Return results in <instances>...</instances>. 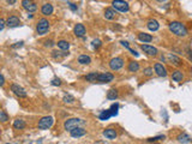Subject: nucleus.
Instances as JSON below:
<instances>
[{
    "instance_id": "c9c22d12",
    "label": "nucleus",
    "mask_w": 192,
    "mask_h": 144,
    "mask_svg": "<svg viewBox=\"0 0 192 144\" xmlns=\"http://www.w3.org/2000/svg\"><path fill=\"white\" fill-rule=\"evenodd\" d=\"M144 75H145V76H151V75H153V68H151V67L144 68Z\"/></svg>"
},
{
    "instance_id": "ddd939ff",
    "label": "nucleus",
    "mask_w": 192,
    "mask_h": 144,
    "mask_svg": "<svg viewBox=\"0 0 192 144\" xmlns=\"http://www.w3.org/2000/svg\"><path fill=\"white\" fill-rule=\"evenodd\" d=\"M73 31H75V35L77 37H84V35H85V26L83 24L78 23V24H76Z\"/></svg>"
},
{
    "instance_id": "b1692460",
    "label": "nucleus",
    "mask_w": 192,
    "mask_h": 144,
    "mask_svg": "<svg viewBox=\"0 0 192 144\" xmlns=\"http://www.w3.org/2000/svg\"><path fill=\"white\" fill-rule=\"evenodd\" d=\"M25 126H27V124H25V121L23 119H16L13 121V127L17 128V130H23Z\"/></svg>"
},
{
    "instance_id": "9b49d317",
    "label": "nucleus",
    "mask_w": 192,
    "mask_h": 144,
    "mask_svg": "<svg viewBox=\"0 0 192 144\" xmlns=\"http://www.w3.org/2000/svg\"><path fill=\"white\" fill-rule=\"evenodd\" d=\"M154 70H155L156 75H157L158 77H166V76H167V70H166V67H165L162 64H160V62H156V64H155Z\"/></svg>"
},
{
    "instance_id": "7ed1b4c3",
    "label": "nucleus",
    "mask_w": 192,
    "mask_h": 144,
    "mask_svg": "<svg viewBox=\"0 0 192 144\" xmlns=\"http://www.w3.org/2000/svg\"><path fill=\"white\" fill-rule=\"evenodd\" d=\"M53 123H54L53 117H51V115H46V117H42V118L38 120L37 126L40 130H48L49 127H52Z\"/></svg>"
},
{
    "instance_id": "79ce46f5",
    "label": "nucleus",
    "mask_w": 192,
    "mask_h": 144,
    "mask_svg": "<svg viewBox=\"0 0 192 144\" xmlns=\"http://www.w3.org/2000/svg\"><path fill=\"white\" fill-rule=\"evenodd\" d=\"M5 84V77H4V75H1V77H0V85L2 86Z\"/></svg>"
},
{
    "instance_id": "37998d69",
    "label": "nucleus",
    "mask_w": 192,
    "mask_h": 144,
    "mask_svg": "<svg viewBox=\"0 0 192 144\" xmlns=\"http://www.w3.org/2000/svg\"><path fill=\"white\" fill-rule=\"evenodd\" d=\"M5 1H6V2L9 4V5H13V4H15V2L17 1V0H5Z\"/></svg>"
},
{
    "instance_id": "f3484780",
    "label": "nucleus",
    "mask_w": 192,
    "mask_h": 144,
    "mask_svg": "<svg viewBox=\"0 0 192 144\" xmlns=\"http://www.w3.org/2000/svg\"><path fill=\"white\" fill-rule=\"evenodd\" d=\"M115 16H116V12H115L113 9L108 7V9L105 10V18H106V19L112 21V19H114L115 18Z\"/></svg>"
},
{
    "instance_id": "c03bdc74",
    "label": "nucleus",
    "mask_w": 192,
    "mask_h": 144,
    "mask_svg": "<svg viewBox=\"0 0 192 144\" xmlns=\"http://www.w3.org/2000/svg\"><path fill=\"white\" fill-rule=\"evenodd\" d=\"M95 144H106V143H103V142H96Z\"/></svg>"
},
{
    "instance_id": "4c0bfd02",
    "label": "nucleus",
    "mask_w": 192,
    "mask_h": 144,
    "mask_svg": "<svg viewBox=\"0 0 192 144\" xmlns=\"http://www.w3.org/2000/svg\"><path fill=\"white\" fill-rule=\"evenodd\" d=\"M44 46H46V47H52V46H54V43H53L52 40H49V41L47 40V41L44 42Z\"/></svg>"
},
{
    "instance_id": "0eeeda50",
    "label": "nucleus",
    "mask_w": 192,
    "mask_h": 144,
    "mask_svg": "<svg viewBox=\"0 0 192 144\" xmlns=\"http://www.w3.org/2000/svg\"><path fill=\"white\" fill-rule=\"evenodd\" d=\"M22 6L28 12H35L37 10V5H36V2L34 0H23L22 1Z\"/></svg>"
},
{
    "instance_id": "ea45409f",
    "label": "nucleus",
    "mask_w": 192,
    "mask_h": 144,
    "mask_svg": "<svg viewBox=\"0 0 192 144\" xmlns=\"http://www.w3.org/2000/svg\"><path fill=\"white\" fill-rule=\"evenodd\" d=\"M22 46H23V41L17 42V44H13V46H12V48H13V49H16V48H18V47H22Z\"/></svg>"
},
{
    "instance_id": "c756f323",
    "label": "nucleus",
    "mask_w": 192,
    "mask_h": 144,
    "mask_svg": "<svg viewBox=\"0 0 192 144\" xmlns=\"http://www.w3.org/2000/svg\"><path fill=\"white\" fill-rule=\"evenodd\" d=\"M120 43H121V44H123V46H124V47H125V48H126L127 51H130V52H131V54H133L134 57H138V55H139V54H138V53H137L136 51H133V49H132V48H131V47L129 46V42H126V41H120Z\"/></svg>"
},
{
    "instance_id": "423d86ee",
    "label": "nucleus",
    "mask_w": 192,
    "mask_h": 144,
    "mask_svg": "<svg viewBox=\"0 0 192 144\" xmlns=\"http://www.w3.org/2000/svg\"><path fill=\"white\" fill-rule=\"evenodd\" d=\"M123 66H124V59L120 58V57L113 58V59L109 61V67H111L112 71H119Z\"/></svg>"
},
{
    "instance_id": "1a4fd4ad",
    "label": "nucleus",
    "mask_w": 192,
    "mask_h": 144,
    "mask_svg": "<svg viewBox=\"0 0 192 144\" xmlns=\"http://www.w3.org/2000/svg\"><path fill=\"white\" fill-rule=\"evenodd\" d=\"M11 91L18 97H27V91L22 86H19L18 84H16V83L11 85Z\"/></svg>"
},
{
    "instance_id": "f8f14e48",
    "label": "nucleus",
    "mask_w": 192,
    "mask_h": 144,
    "mask_svg": "<svg viewBox=\"0 0 192 144\" xmlns=\"http://www.w3.org/2000/svg\"><path fill=\"white\" fill-rule=\"evenodd\" d=\"M70 135H71V137H73V138H79V137L85 136V135H87V131H85L83 127H77L75 130L70 131Z\"/></svg>"
},
{
    "instance_id": "f257e3e1",
    "label": "nucleus",
    "mask_w": 192,
    "mask_h": 144,
    "mask_svg": "<svg viewBox=\"0 0 192 144\" xmlns=\"http://www.w3.org/2000/svg\"><path fill=\"white\" fill-rule=\"evenodd\" d=\"M169 30L172 31L174 35L180 36V37H184V36L187 35V29H186V26H185L183 23H180V22H172V23L169 24Z\"/></svg>"
},
{
    "instance_id": "2eb2a0df",
    "label": "nucleus",
    "mask_w": 192,
    "mask_h": 144,
    "mask_svg": "<svg viewBox=\"0 0 192 144\" xmlns=\"http://www.w3.org/2000/svg\"><path fill=\"white\" fill-rule=\"evenodd\" d=\"M103 136L107 138V139H111V141H113L116 138V131H115L114 128H106L105 131H103Z\"/></svg>"
},
{
    "instance_id": "5701e85b",
    "label": "nucleus",
    "mask_w": 192,
    "mask_h": 144,
    "mask_svg": "<svg viewBox=\"0 0 192 144\" xmlns=\"http://www.w3.org/2000/svg\"><path fill=\"white\" fill-rule=\"evenodd\" d=\"M183 78H184V75H183V72L179 71V70L174 71V72L172 73V79L174 81V82H181Z\"/></svg>"
},
{
    "instance_id": "dca6fc26",
    "label": "nucleus",
    "mask_w": 192,
    "mask_h": 144,
    "mask_svg": "<svg viewBox=\"0 0 192 144\" xmlns=\"http://www.w3.org/2000/svg\"><path fill=\"white\" fill-rule=\"evenodd\" d=\"M138 40L140 42H144V43H148V42L153 41V36L150 34H145V33H139L138 34Z\"/></svg>"
},
{
    "instance_id": "412c9836",
    "label": "nucleus",
    "mask_w": 192,
    "mask_h": 144,
    "mask_svg": "<svg viewBox=\"0 0 192 144\" xmlns=\"http://www.w3.org/2000/svg\"><path fill=\"white\" fill-rule=\"evenodd\" d=\"M112 115H113V114H112L111 109H106V111H102V112H101V114L98 115V119H100V120H108Z\"/></svg>"
},
{
    "instance_id": "58836bf2",
    "label": "nucleus",
    "mask_w": 192,
    "mask_h": 144,
    "mask_svg": "<svg viewBox=\"0 0 192 144\" xmlns=\"http://www.w3.org/2000/svg\"><path fill=\"white\" fill-rule=\"evenodd\" d=\"M69 6H70V9H71L72 11H77V9H78L76 5H75V4H72V2H70V4H69Z\"/></svg>"
},
{
    "instance_id": "4be33fe9",
    "label": "nucleus",
    "mask_w": 192,
    "mask_h": 144,
    "mask_svg": "<svg viewBox=\"0 0 192 144\" xmlns=\"http://www.w3.org/2000/svg\"><path fill=\"white\" fill-rule=\"evenodd\" d=\"M176 139L180 142V143L183 144H187L191 142V138H190V136H187L186 133H180L178 137H176Z\"/></svg>"
},
{
    "instance_id": "f704fd0d",
    "label": "nucleus",
    "mask_w": 192,
    "mask_h": 144,
    "mask_svg": "<svg viewBox=\"0 0 192 144\" xmlns=\"http://www.w3.org/2000/svg\"><path fill=\"white\" fill-rule=\"evenodd\" d=\"M51 84H52V85H55V86H59V85H61V81H60L59 78L55 77V78H53V79H52Z\"/></svg>"
},
{
    "instance_id": "4468645a",
    "label": "nucleus",
    "mask_w": 192,
    "mask_h": 144,
    "mask_svg": "<svg viewBox=\"0 0 192 144\" xmlns=\"http://www.w3.org/2000/svg\"><path fill=\"white\" fill-rule=\"evenodd\" d=\"M6 24H7V26H10V28H16V26L20 25V21H19V18L17 16H11V17L7 18Z\"/></svg>"
},
{
    "instance_id": "6e6552de",
    "label": "nucleus",
    "mask_w": 192,
    "mask_h": 144,
    "mask_svg": "<svg viewBox=\"0 0 192 144\" xmlns=\"http://www.w3.org/2000/svg\"><path fill=\"white\" fill-rule=\"evenodd\" d=\"M114 79V76L109 72H102V73H98L97 76V81L98 83H109Z\"/></svg>"
},
{
    "instance_id": "2f4dec72",
    "label": "nucleus",
    "mask_w": 192,
    "mask_h": 144,
    "mask_svg": "<svg viewBox=\"0 0 192 144\" xmlns=\"http://www.w3.org/2000/svg\"><path fill=\"white\" fill-rule=\"evenodd\" d=\"M0 120H1V123H6L9 120V115L6 114L5 111H0Z\"/></svg>"
},
{
    "instance_id": "393cba45",
    "label": "nucleus",
    "mask_w": 192,
    "mask_h": 144,
    "mask_svg": "<svg viewBox=\"0 0 192 144\" xmlns=\"http://www.w3.org/2000/svg\"><path fill=\"white\" fill-rule=\"evenodd\" d=\"M168 60L174 64L175 66H180L181 65V59L180 58H178L176 55H174V54H168Z\"/></svg>"
},
{
    "instance_id": "6ab92c4d",
    "label": "nucleus",
    "mask_w": 192,
    "mask_h": 144,
    "mask_svg": "<svg viewBox=\"0 0 192 144\" xmlns=\"http://www.w3.org/2000/svg\"><path fill=\"white\" fill-rule=\"evenodd\" d=\"M147 26H148V29L150 31H156V30H158L160 24H158V22L155 21V19H150V21L147 23Z\"/></svg>"
},
{
    "instance_id": "7c9ffc66",
    "label": "nucleus",
    "mask_w": 192,
    "mask_h": 144,
    "mask_svg": "<svg viewBox=\"0 0 192 144\" xmlns=\"http://www.w3.org/2000/svg\"><path fill=\"white\" fill-rule=\"evenodd\" d=\"M62 101L65 103H72L75 101V97H73L72 95H70V94H66V95L62 97Z\"/></svg>"
},
{
    "instance_id": "e433bc0d",
    "label": "nucleus",
    "mask_w": 192,
    "mask_h": 144,
    "mask_svg": "<svg viewBox=\"0 0 192 144\" xmlns=\"http://www.w3.org/2000/svg\"><path fill=\"white\" fill-rule=\"evenodd\" d=\"M101 44H102V42L100 41V40H94V41H93V47H94V48H96V49H97V48H98Z\"/></svg>"
},
{
    "instance_id": "a19ab883",
    "label": "nucleus",
    "mask_w": 192,
    "mask_h": 144,
    "mask_svg": "<svg viewBox=\"0 0 192 144\" xmlns=\"http://www.w3.org/2000/svg\"><path fill=\"white\" fill-rule=\"evenodd\" d=\"M4 26H5V19L1 18V21H0V30H4Z\"/></svg>"
},
{
    "instance_id": "72a5a7b5",
    "label": "nucleus",
    "mask_w": 192,
    "mask_h": 144,
    "mask_svg": "<svg viewBox=\"0 0 192 144\" xmlns=\"http://www.w3.org/2000/svg\"><path fill=\"white\" fill-rule=\"evenodd\" d=\"M166 137L165 136H156V137H153V138H149L148 139V142H157V141H162V139H165Z\"/></svg>"
},
{
    "instance_id": "39448f33",
    "label": "nucleus",
    "mask_w": 192,
    "mask_h": 144,
    "mask_svg": "<svg viewBox=\"0 0 192 144\" xmlns=\"http://www.w3.org/2000/svg\"><path fill=\"white\" fill-rule=\"evenodd\" d=\"M112 6L114 7L115 10L120 11V12H127V11L130 10L129 4H127L126 1H124V0H113Z\"/></svg>"
},
{
    "instance_id": "a878e982",
    "label": "nucleus",
    "mask_w": 192,
    "mask_h": 144,
    "mask_svg": "<svg viewBox=\"0 0 192 144\" xmlns=\"http://www.w3.org/2000/svg\"><path fill=\"white\" fill-rule=\"evenodd\" d=\"M57 44L61 51H69V48H70V43H69L67 41H65V40H60V41H58Z\"/></svg>"
},
{
    "instance_id": "aec40b11",
    "label": "nucleus",
    "mask_w": 192,
    "mask_h": 144,
    "mask_svg": "<svg viewBox=\"0 0 192 144\" xmlns=\"http://www.w3.org/2000/svg\"><path fill=\"white\" fill-rule=\"evenodd\" d=\"M78 62L82 64V65H89L91 62V58L87 54H82V55L78 57Z\"/></svg>"
},
{
    "instance_id": "20e7f679",
    "label": "nucleus",
    "mask_w": 192,
    "mask_h": 144,
    "mask_svg": "<svg viewBox=\"0 0 192 144\" xmlns=\"http://www.w3.org/2000/svg\"><path fill=\"white\" fill-rule=\"evenodd\" d=\"M49 30V22L47 21L46 18H41L37 22V25H36V31H37L38 35H44L47 34Z\"/></svg>"
},
{
    "instance_id": "473e14b6",
    "label": "nucleus",
    "mask_w": 192,
    "mask_h": 144,
    "mask_svg": "<svg viewBox=\"0 0 192 144\" xmlns=\"http://www.w3.org/2000/svg\"><path fill=\"white\" fill-rule=\"evenodd\" d=\"M118 108H119V104H118V103H114V104H112V107L109 108L113 115H116V114H118Z\"/></svg>"
},
{
    "instance_id": "cd10ccee",
    "label": "nucleus",
    "mask_w": 192,
    "mask_h": 144,
    "mask_svg": "<svg viewBox=\"0 0 192 144\" xmlns=\"http://www.w3.org/2000/svg\"><path fill=\"white\" fill-rule=\"evenodd\" d=\"M129 71L130 72H137L138 70H139V62L137 61H130V64H129Z\"/></svg>"
},
{
    "instance_id": "f03ea898",
    "label": "nucleus",
    "mask_w": 192,
    "mask_h": 144,
    "mask_svg": "<svg viewBox=\"0 0 192 144\" xmlns=\"http://www.w3.org/2000/svg\"><path fill=\"white\" fill-rule=\"evenodd\" d=\"M85 124V121L83 119H79V118H71V119H67L65 123H64V128L66 131H72L77 127H82L83 125Z\"/></svg>"
},
{
    "instance_id": "a211bd4d",
    "label": "nucleus",
    "mask_w": 192,
    "mask_h": 144,
    "mask_svg": "<svg viewBox=\"0 0 192 144\" xmlns=\"http://www.w3.org/2000/svg\"><path fill=\"white\" fill-rule=\"evenodd\" d=\"M41 12H42V15H44V16H49V15L53 13V6H52L51 4H44V5L42 6V9H41Z\"/></svg>"
},
{
    "instance_id": "bb28decb",
    "label": "nucleus",
    "mask_w": 192,
    "mask_h": 144,
    "mask_svg": "<svg viewBox=\"0 0 192 144\" xmlns=\"http://www.w3.org/2000/svg\"><path fill=\"white\" fill-rule=\"evenodd\" d=\"M97 76H98V73H96V72H90V73H88L84 78L88 81V82H91V83H94L97 81Z\"/></svg>"
},
{
    "instance_id": "9d476101",
    "label": "nucleus",
    "mask_w": 192,
    "mask_h": 144,
    "mask_svg": "<svg viewBox=\"0 0 192 144\" xmlns=\"http://www.w3.org/2000/svg\"><path fill=\"white\" fill-rule=\"evenodd\" d=\"M140 48H142V51H143L145 54H148V55H150V57H155V55H157V48H155L154 46L142 44V46H140Z\"/></svg>"
},
{
    "instance_id": "a18cd8bd",
    "label": "nucleus",
    "mask_w": 192,
    "mask_h": 144,
    "mask_svg": "<svg viewBox=\"0 0 192 144\" xmlns=\"http://www.w3.org/2000/svg\"><path fill=\"white\" fill-rule=\"evenodd\" d=\"M156 1H158V2H163V1H166V0H156Z\"/></svg>"
},
{
    "instance_id": "c85d7f7f",
    "label": "nucleus",
    "mask_w": 192,
    "mask_h": 144,
    "mask_svg": "<svg viewBox=\"0 0 192 144\" xmlns=\"http://www.w3.org/2000/svg\"><path fill=\"white\" fill-rule=\"evenodd\" d=\"M107 99L108 100H116L118 99V91L115 89H111L107 93Z\"/></svg>"
}]
</instances>
